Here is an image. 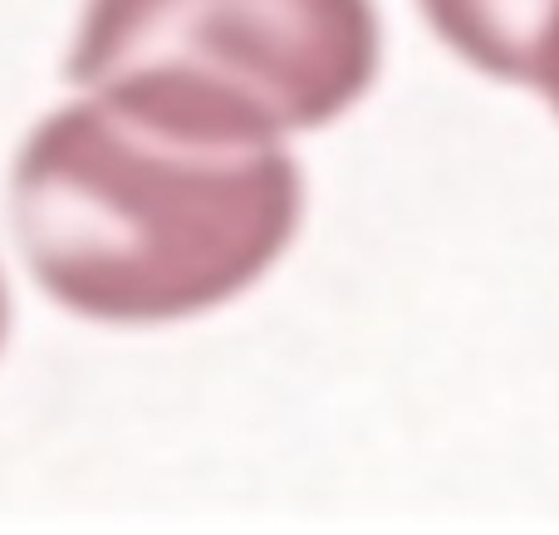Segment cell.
Returning a JSON list of instances; mask_svg holds the SVG:
<instances>
[{"instance_id":"1","label":"cell","mask_w":559,"mask_h":535,"mask_svg":"<svg viewBox=\"0 0 559 535\" xmlns=\"http://www.w3.org/2000/svg\"><path fill=\"white\" fill-rule=\"evenodd\" d=\"M305 177L280 143L163 128L84 94L29 128L10 226L55 305L98 324H173L251 290L285 255Z\"/></svg>"},{"instance_id":"2","label":"cell","mask_w":559,"mask_h":535,"mask_svg":"<svg viewBox=\"0 0 559 535\" xmlns=\"http://www.w3.org/2000/svg\"><path fill=\"white\" fill-rule=\"evenodd\" d=\"M373 0H88L69 84L202 138L280 143L378 79Z\"/></svg>"},{"instance_id":"3","label":"cell","mask_w":559,"mask_h":535,"mask_svg":"<svg viewBox=\"0 0 559 535\" xmlns=\"http://www.w3.org/2000/svg\"><path fill=\"white\" fill-rule=\"evenodd\" d=\"M427 25L472 69L506 84H531L535 49L559 15V0H423Z\"/></svg>"},{"instance_id":"4","label":"cell","mask_w":559,"mask_h":535,"mask_svg":"<svg viewBox=\"0 0 559 535\" xmlns=\"http://www.w3.org/2000/svg\"><path fill=\"white\" fill-rule=\"evenodd\" d=\"M531 88H540V94H545V98H550V104H555V114H559V15L550 20V29H545L540 49H535Z\"/></svg>"},{"instance_id":"5","label":"cell","mask_w":559,"mask_h":535,"mask_svg":"<svg viewBox=\"0 0 559 535\" xmlns=\"http://www.w3.org/2000/svg\"><path fill=\"white\" fill-rule=\"evenodd\" d=\"M5 330H10V300H5V281H0V344H5Z\"/></svg>"}]
</instances>
